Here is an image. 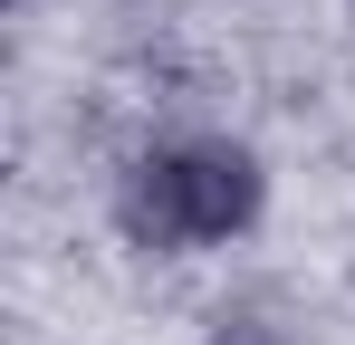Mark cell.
Here are the masks:
<instances>
[{
    "mask_svg": "<svg viewBox=\"0 0 355 345\" xmlns=\"http://www.w3.org/2000/svg\"><path fill=\"white\" fill-rule=\"evenodd\" d=\"M259 202H269V172L231 134H173V144H154L116 172V230L154 259L231 249L259 221Z\"/></svg>",
    "mask_w": 355,
    "mask_h": 345,
    "instance_id": "1",
    "label": "cell"
},
{
    "mask_svg": "<svg viewBox=\"0 0 355 345\" xmlns=\"http://www.w3.org/2000/svg\"><path fill=\"white\" fill-rule=\"evenodd\" d=\"M202 345H297V326L279 317V307L240 297V307H221V317H211V336H202Z\"/></svg>",
    "mask_w": 355,
    "mask_h": 345,
    "instance_id": "2",
    "label": "cell"
}]
</instances>
